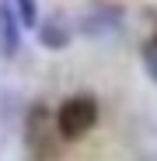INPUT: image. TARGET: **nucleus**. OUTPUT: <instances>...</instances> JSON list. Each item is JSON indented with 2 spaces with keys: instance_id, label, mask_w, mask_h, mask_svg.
<instances>
[{
  "instance_id": "f257e3e1",
  "label": "nucleus",
  "mask_w": 157,
  "mask_h": 161,
  "mask_svg": "<svg viewBox=\"0 0 157 161\" xmlns=\"http://www.w3.org/2000/svg\"><path fill=\"white\" fill-rule=\"evenodd\" d=\"M56 137H60L56 116L49 112V105L35 102L28 109V116H24V151L35 161H52V154H56Z\"/></svg>"
},
{
  "instance_id": "f03ea898",
  "label": "nucleus",
  "mask_w": 157,
  "mask_h": 161,
  "mask_svg": "<svg viewBox=\"0 0 157 161\" xmlns=\"http://www.w3.org/2000/svg\"><path fill=\"white\" fill-rule=\"evenodd\" d=\"M98 123V102L91 95H70L60 109H56V126L63 140H81L94 130Z\"/></svg>"
},
{
  "instance_id": "7ed1b4c3",
  "label": "nucleus",
  "mask_w": 157,
  "mask_h": 161,
  "mask_svg": "<svg viewBox=\"0 0 157 161\" xmlns=\"http://www.w3.org/2000/svg\"><path fill=\"white\" fill-rule=\"evenodd\" d=\"M18 42H21V21L7 0H0V56L11 60L18 53Z\"/></svg>"
},
{
  "instance_id": "20e7f679",
  "label": "nucleus",
  "mask_w": 157,
  "mask_h": 161,
  "mask_svg": "<svg viewBox=\"0 0 157 161\" xmlns=\"http://www.w3.org/2000/svg\"><path fill=\"white\" fill-rule=\"evenodd\" d=\"M70 25H66V18L63 14H52L45 25H39V42L45 46V49H63V46H70Z\"/></svg>"
},
{
  "instance_id": "39448f33",
  "label": "nucleus",
  "mask_w": 157,
  "mask_h": 161,
  "mask_svg": "<svg viewBox=\"0 0 157 161\" xmlns=\"http://www.w3.org/2000/svg\"><path fill=\"white\" fill-rule=\"evenodd\" d=\"M14 14L24 28H39V7L35 0H14Z\"/></svg>"
},
{
  "instance_id": "423d86ee",
  "label": "nucleus",
  "mask_w": 157,
  "mask_h": 161,
  "mask_svg": "<svg viewBox=\"0 0 157 161\" xmlns=\"http://www.w3.org/2000/svg\"><path fill=\"white\" fill-rule=\"evenodd\" d=\"M143 67H147V74L157 80V35L143 42Z\"/></svg>"
}]
</instances>
